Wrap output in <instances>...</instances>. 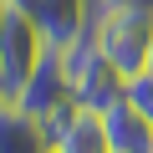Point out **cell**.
I'll return each instance as SVG.
<instances>
[{
	"label": "cell",
	"instance_id": "cell-6",
	"mask_svg": "<svg viewBox=\"0 0 153 153\" xmlns=\"http://www.w3.org/2000/svg\"><path fill=\"white\" fill-rule=\"evenodd\" d=\"M0 153H51V138L31 112H21L16 102H0Z\"/></svg>",
	"mask_w": 153,
	"mask_h": 153
},
{
	"label": "cell",
	"instance_id": "cell-4",
	"mask_svg": "<svg viewBox=\"0 0 153 153\" xmlns=\"http://www.w3.org/2000/svg\"><path fill=\"white\" fill-rule=\"evenodd\" d=\"M10 102H16L21 112H31L36 123H41L46 112H56L61 102H76V97H71V82H66V66H61L56 51H46V56L36 61V71L21 82V92H16Z\"/></svg>",
	"mask_w": 153,
	"mask_h": 153
},
{
	"label": "cell",
	"instance_id": "cell-5",
	"mask_svg": "<svg viewBox=\"0 0 153 153\" xmlns=\"http://www.w3.org/2000/svg\"><path fill=\"white\" fill-rule=\"evenodd\" d=\"M102 128H107L112 153H153V117H148V112H138L128 97H123V102H112V107L102 112Z\"/></svg>",
	"mask_w": 153,
	"mask_h": 153
},
{
	"label": "cell",
	"instance_id": "cell-3",
	"mask_svg": "<svg viewBox=\"0 0 153 153\" xmlns=\"http://www.w3.org/2000/svg\"><path fill=\"white\" fill-rule=\"evenodd\" d=\"M107 10V0H36V5L26 10L46 41V51H61L66 41H76L97 16Z\"/></svg>",
	"mask_w": 153,
	"mask_h": 153
},
{
	"label": "cell",
	"instance_id": "cell-9",
	"mask_svg": "<svg viewBox=\"0 0 153 153\" xmlns=\"http://www.w3.org/2000/svg\"><path fill=\"white\" fill-rule=\"evenodd\" d=\"M5 5H16V10H31V5H36V0H5Z\"/></svg>",
	"mask_w": 153,
	"mask_h": 153
},
{
	"label": "cell",
	"instance_id": "cell-8",
	"mask_svg": "<svg viewBox=\"0 0 153 153\" xmlns=\"http://www.w3.org/2000/svg\"><path fill=\"white\" fill-rule=\"evenodd\" d=\"M128 102H133L138 112H148V117H153V71L128 76Z\"/></svg>",
	"mask_w": 153,
	"mask_h": 153
},
{
	"label": "cell",
	"instance_id": "cell-2",
	"mask_svg": "<svg viewBox=\"0 0 153 153\" xmlns=\"http://www.w3.org/2000/svg\"><path fill=\"white\" fill-rule=\"evenodd\" d=\"M41 56H46V41H41L36 21H31L26 10H16V5H10L5 26H0V87H5V97H16V92H21V82L36 71V61H41Z\"/></svg>",
	"mask_w": 153,
	"mask_h": 153
},
{
	"label": "cell",
	"instance_id": "cell-1",
	"mask_svg": "<svg viewBox=\"0 0 153 153\" xmlns=\"http://www.w3.org/2000/svg\"><path fill=\"white\" fill-rule=\"evenodd\" d=\"M92 36H97V51H102L123 76H138V71L148 66V51H153V5H148V0L107 5V10L92 21Z\"/></svg>",
	"mask_w": 153,
	"mask_h": 153
},
{
	"label": "cell",
	"instance_id": "cell-13",
	"mask_svg": "<svg viewBox=\"0 0 153 153\" xmlns=\"http://www.w3.org/2000/svg\"><path fill=\"white\" fill-rule=\"evenodd\" d=\"M51 153H56V148H51Z\"/></svg>",
	"mask_w": 153,
	"mask_h": 153
},
{
	"label": "cell",
	"instance_id": "cell-7",
	"mask_svg": "<svg viewBox=\"0 0 153 153\" xmlns=\"http://www.w3.org/2000/svg\"><path fill=\"white\" fill-rule=\"evenodd\" d=\"M56 153H112L107 128H102V112L76 107V117H71V123L61 128V138H56Z\"/></svg>",
	"mask_w": 153,
	"mask_h": 153
},
{
	"label": "cell",
	"instance_id": "cell-11",
	"mask_svg": "<svg viewBox=\"0 0 153 153\" xmlns=\"http://www.w3.org/2000/svg\"><path fill=\"white\" fill-rule=\"evenodd\" d=\"M143 71H153V51H148V66H143Z\"/></svg>",
	"mask_w": 153,
	"mask_h": 153
},
{
	"label": "cell",
	"instance_id": "cell-10",
	"mask_svg": "<svg viewBox=\"0 0 153 153\" xmlns=\"http://www.w3.org/2000/svg\"><path fill=\"white\" fill-rule=\"evenodd\" d=\"M5 16H10V5H5V0H0V26H5Z\"/></svg>",
	"mask_w": 153,
	"mask_h": 153
},
{
	"label": "cell",
	"instance_id": "cell-12",
	"mask_svg": "<svg viewBox=\"0 0 153 153\" xmlns=\"http://www.w3.org/2000/svg\"><path fill=\"white\" fill-rule=\"evenodd\" d=\"M107 5H123V0H107ZM148 5H153V0H148Z\"/></svg>",
	"mask_w": 153,
	"mask_h": 153
}]
</instances>
